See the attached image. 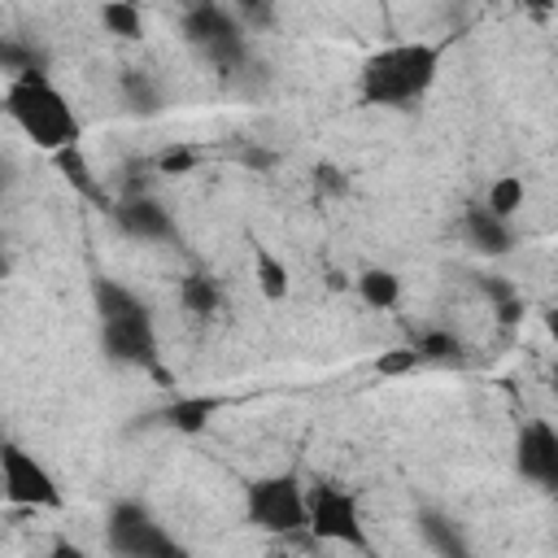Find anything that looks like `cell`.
Instances as JSON below:
<instances>
[{"instance_id": "1", "label": "cell", "mask_w": 558, "mask_h": 558, "mask_svg": "<svg viewBox=\"0 0 558 558\" xmlns=\"http://www.w3.org/2000/svg\"><path fill=\"white\" fill-rule=\"evenodd\" d=\"M445 48L449 39L432 44V39H401V44H384L375 48L353 78V96L366 109H414L427 100V92L440 78L445 65Z\"/></svg>"}, {"instance_id": "2", "label": "cell", "mask_w": 558, "mask_h": 558, "mask_svg": "<svg viewBox=\"0 0 558 558\" xmlns=\"http://www.w3.org/2000/svg\"><path fill=\"white\" fill-rule=\"evenodd\" d=\"M92 301H96V318H100V353L118 366H140V371L157 375L161 384H170V375L161 366V340H157V318H153L148 301L105 275L92 279Z\"/></svg>"}, {"instance_id": "3", "label": "cell", "mask_w": 558, "mask_h": 558, "mask_svg": "<svg viewBox=\"0 0 558 558\" xmlns=\"http://www.w3.org/2000/svg\"><path fill=\"white\" fill-rule=\"evenodd\" d=\"M4 118L39 148V153H57L83 140V122L74 113V105L65 100V92L48 78V70H26L17 78L4 83V100H0Z\"/></svg>"}, {"instance_id": "4", "label": "cell", "mask_w": 558, "mask_h": 558, "mask_svg": "<svg viewBox=\"0 0 558 558\" xmlns=\"http://www.w3.org/2000/svg\"><path fill=\"white\" fill-rule=\"evenodd\" d=\"M244 523L275 541H314L305 514V480L296 471H270L244 484Z\"/></svg>"}, {"instance_id": "5", "label": "cell", "mask_w": 558, "mask_h": 558, "mask_svg": "<svg viewBox=\"0 0 558 558\" xmlns=\"http://www.w3.org/2000/svg\"><path fill=\"white\" fill-rule=\"evenodd\" d=\"M179 31H183V44L196 57H205L218 74L244 70V61H248V35H244L240 17L227 4H218V0H187Z\"/></svg>"}, {"instance_id": "6", "label": "cell", "mask_w": 558, "mask_h": 558, "mask_svg": "<svg viewBox=\"0 0 558 558\" xmlns=\"http://www.w3.org/2000/svg\"><path fill=\"white\" fill-rule=\"evenodd\" d=\"M105 549L118 558H183L187 549L166 532V523L153 514L140 497H118L105 510Z\"/></svg>"}, {"instance_id": "7", "label": "cell", "mask_w": 558, "mask_h": 558, "mask_svg": "<svg viewBox=\"0 0 558 558\" xmlns=\"http://www.w3.org/2000/svg\"><path fill=\"white\" fill-rule=\"evenodd\" d=\"M305 514H310V536L323 545H349L357 554H371V536L362 523L357 493L336 484V480H314L305 484Z\"/></svg>"}, {"instance_id": "8", "label": "cell", "mask_w": 558, "mask_h": 558, "mask_svg": "<svg viewBox=\"0 0 558 558\" xmlns=\"http://www.w3.org/2000/svg\"><path fill=\"white\" fill-rule=\"evenodd\" d=\"M0 497L17 510H61L65 493L44 458H35L13 436H0Z\"/></svg>"}, {"instance_id": "9", "label": "cell", "mask_w": 558, "mask_h": 558, "mask_svg": "<svg viewBox=\"0 0 558 558\" xmlns=\"http://www.w3.org/2000/svg\"><path fill=\"white\" fill-rule=\"evenodd\" d=\"M514 471L541 493L558 488V432L549 418H527L514 432Z\"/></svg>"}, {"instance_id": "10", "label": "cell", "mask_w": 558, "mask_h": 558, "mask_svg": "<svg viewBox=\"0 0 558 558\" xmlns=\"http://www.w3.org/2000/svg\"><path fill=\"white\" fill-rule=\"evenodd\" d=\"M109 218L118 222L122 235H131V240H140V244H166V240L179 235L174 214H170L157 196H148V192H126L122 201L109 205Z\"/></svg>"}, {"instance_id": "11", "label": "cell", "mask_w": 558, "mask_h": 558, "mask_svg": "<svg viewBox=\"0 0 558 558\" xmlns=\"http://www.w3.org/2000/svg\"><path fill=\"white\" fill-rule=\"evenodd\" d=\"M462 235H466V244H471L480 257H506V253H514V244H519L514 218H497V214H488L484 205H466V214H462Z\"/></svg>"}, {"instance_id": "12", "label": "cell", "mask_w": 558, "mask_h": 558, "mask_svg": "<svg viewBox=\"0 0 558 558\" xmlns=\"http://www.w3.org/2000/svg\"><path fill=\"white\" fill-rule=\"evenodd\" d=\"M222 410V397L218 392H179L170 405H161L153 418L161 423V427H170V432H179V436H201V432H209V423H214V414Z\"/></svg>"}, {"instance_id": "13", "label": "cell", "mask_w": 558, "mask_h": 558, "mask_svg": "<svg viewBox=\"0 0 558 558\" xmlns=\"http://www.w3.org/2000/svg\"><path fill=\"white\" fill-rule=\"evenodd\" d=\"M52 161H57L61 179L70 183V192H78L83 201H92V205H100V209H109V205H113V201H109V192H105V183L96 179V170H92V161H87V153H83L78 144L57 148V153H52Z\"/></svg>"}, {"instance_id": "14", "label": "cell", "mask_w": 558, "mask_h": 558, "mask_svg": "<svg viewBox=\"0 0 558 558\" xmlns=\"http://www.w3.org/2000/svg\"><path fill=\"white\" fill-rule=\"evenodd\" d=\"M118 87H122V105H126L131 113H140V118H153V113L166 109L161 78L148 74V70H140V65H126L122 78H118Z\"/></svg>"}, {"instance_id": "15", "label": "cell", "mask_w": 558, "mask_h": 558, "mask_svg": "<svg viewBox=\"0 0 558 558\" xmlns=\"http://www.w3.org/2000/svg\"><path fill=\"white\" fill-rule=\"evenodd\" d=\"M414 523H418V536H423V545H427L432 554H440V558H466V554H471L462 527H458L449 514H440V510H418Z\"/></svg>"}, {"instance_id": "16", "label": "cell", "mask_w": 558, "mask_h": 558, "mask_svg": "<svg viewBox=\"0 0 558 558\" xmlns=\"http://www.w3.org/2000/svg\"><path fill=\"white\" fill-rule=\"evenodd\" d=\"M353 288H357L362 305L375 310V314H388V310L401 305V275L388 270V266H366V270L353 279Z\"/></svg>"}, {"instance_id": "17", "label": "cell", "mask_w": 558, "mask_h": 558, "mask_svg": "<svg viewBox=\"0 0 558 558\" xmlns=\"http://www.w3.org/2000/svg\"><path fill=\"white\" fill-rule=\"evenodd\" d=\"M179 305H183L192 318H214L218 305H222V288H218V279L205 275V270H187V275L179 279Z\"/></svg>"}, {"instance_id": "18", "label": "cell", "mask_w": 558, "mask_h": 558, "mask_svg": "<svg viewBox=\"0 0 558 558\" xmlns=\"http://www.w3.org/2000/svg\"><path fill=\"white\" fill-rule=\"evenodd\" d=\"M253 279H257V292L266 301H283L292 292V270L279 262V253H270L266 244H253Z\"/></svg>"}, {"instance_id": "19", "label": "cell", "mask_w": 558, "mask_h": 558, "mask_svg": "<svg viewBox=\"0 0 558 558\" xmlns=\"http://www.w3.org/2000/svg\"><path fill=\"white\" fill-rule=\"evenodd\" d=\"M100 26H105V35L135 44V39H144V9L135 0H100Z\"/></svg>"}, {"instance_id": "20", "label": "cell", "mask_w": 558, "mask_h": 558, "mask_svg": "<svg viewBox=\"0 0 558 558\" xmlns=\"http://www.w3.org/2000/svg\"><path fill=\"white\" fill-rule=\"evenodd\" d=\"M414 349H418L423 366H453V362H462V340H458L449 327H427V331H418Z\"/></svg>"}, {"instance_id": "21", "label": "cell", "mask_w": 558, "mask_h": 558, "mask_svg": "<svg viewBox=\"0 0 558 558\" xmlns=\"http://www.w3.org/2000/svg\"><path fill=\"white\" fill-rule=\"evenodd\" d=\"M523 201H527V187H523V179L519 174H497L493 183H488V192H484V209L488 214H497V218H514L519 209H523Z\"/></svg>"}, {"instance_id": "22", "label": "cell", "mask_w": 558, "mask_h": 558, "mask_svg": "<svg viewBox=\"0 0 558 558\" xmlns=\"http://www.w3.org/2000/svg\"><path fill=\"white\" fill-rule=\"evenodd\" d=\"M26 70H44V52L17 35H0V74L4 78H17Z\"/></svg>"}, {"instance_id": "23", "label": "cell", "mask_w": 558, "mask_h": 558, "mask_svg": "<svg viewBox=\"0 0 558 558\" xmlns=\"http://www.w3.org/2000/svg\"><path fill=\"white\" fill-rule=\"evenodd\" d=\"M153 166H157V174H196V166H201V148L196 144H166L157 157H153Z\"/></svg>"}, {"instance_id": "24", "label": "cell", "mask_w": 558, "mask_h": 558, "mask_svg": "<svg viewBox=\"0 0 558 558\" xmlns=\"http://www.w3.org/2000/svg\"><path fill=\"white\" fill-rule=\"evenodd\" d=\"M231 13L244 31H270L279 17V0H231Z\"/></svg>"}, {"instance_id": "25", "label": "cell", "mask_w": 558, "mask_h": 558, "mask_svg": "<svg viewBox=\"0 0 558 558\" xmlns=\"http://www.w3.org/2000/svg\"><path fill=\"white\" fill-rule=\"evenodd\" d=\"M418 366H423V357H418V349H414V344H405V349H384V353L375 357V375H384V379L414 375Z\"/></svg>"}, {"instance_id": "26", "label": "cell", "mask_w": 558, "mask_h": 558, "mask_svg": "<svg viewBox=\"0 0 558 558\" xmlns=\"http://www.w3.org/2000/svg\"><path fill=\"white\" fill-rule=\"evenodd\" d=\"M310 183H314V192H323V196H344V192H349V174H344L340 166H331V161H318Z\"/></svg>"}, {"instance_id": "27", "label": "cell", "mask_w": 558, "mask_h": 558, "mask_svg": "<svg viewBox=\"0 0 558 558\" xmlns=\"http://www.w3.org/2000/svg\"><path fill=\"white\" fill-rule=\"evenodd\" d=\"M493 314H497V323H501V327H519V323H523V314H527V301H523L519 292H510V296L493 301Z\"/></svg>"}, {"instance_id": "28", "label": "cell", "mask_w": 558, "mask_h": 558, "mask_svg": "<svg viewBox=\"0 0 558 558\" xmlns=\"http://www.w3.org/2000/svg\"><path fill=\"white\" fill-rule=\"evenodd\" d=\"M240 161H244L248 170H275V166H279V153H275V148H262V144H248V148L240 153Z\"/></svg>"}, {"instance_id": "29", "label": "cell", "mask_w": 558, "mask_h": 558, "mask_svg": "<svg viewBox=\"0 0 558 558\" xmlns=\"http://www.w3.org/2000/svg\"><path fill=\"white\" fill-rule=\"evenodd\" d=\"M480 292H484L488 305H493V301H501V296H510V292H519V288H514L506 275H480Z\"/></svg>"}, {"instance_id": "30", "label": "cell", "mask_w": 558, "mask_h": 558, "mask_svg": "<svg viewBox=\"0 0 558 558\" xmlns=\"http://www.w3.org/2000/svg\"><path fill=\"white\" fill-rule=\"evenodd\" d=\"M519 4H523V13H527L532 22H541V26H545V22L554 17V9H558V0H519Z\"/></svg>"}, {"instance_id": "31", "label": "cell", "mask_w": 558, "mask_h": 558, "mask_svg": "<svg viewBox=\"0 0 558 558\" xmlns=\"http://www.w3.org/2000/svg\"><path fill=\"white\" fill-rule=\"evenodd\" d=\"M17 187V166L9 157H0V196H9Z\"/></svg>"}, {"instance_id": "32", "label": "cell", "mask_w": 558, "mask_h": 558, "mask_svg": "<svg viewBox=\"0 0 558 558\" xmlns=\"http://www.w3.org/2000/svg\"><path fill=\"white\" fill-rule=\"evenodd\" d=\"M0 436H4V432H0Z\"/></svg>"}]
</instances>
